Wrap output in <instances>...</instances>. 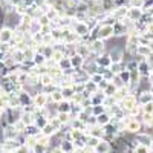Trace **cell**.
I'll use <instances>...</instances> for the list:
<instances>
[{
    "label": "cell",
    "mask_w": 153,
    "mask_h": 153,
    "mask_svg": "<svg viewBox=\"0 0 153 153\" xmlns=\"http://www.w3.org/2000/svg\"><path fill=\"white\" fill-rule=\"evenodd\" d=\"M139 101H141L143 104L150 103V101H152V94H150V92H147V91H144V92L141 94V97H139Z\"/></svg>",
    "instance_id": "cell-20"
},
{
    "label": "cell",
    "mask_w": 153,
    "mask_h": 153,
    "mask_svg": "<svg viewBox=\"0 0 153 153\" xmlns=\"http://www.w3.org/2000/svg\"><path fill=\"white\" fill-rule=\"evenodd\" d=\"M130 5L133 8H141L144 5V0H130Z\"/></svg>",
    "instance_id": "cell-24"
},
{
    "label": "cell",
    "mask_w": 153,
    "mask_h": 153,
    "mask_svg": "<svg viewBox=\"0 0 153 153\" xmlns=\"http://www.w3.org/2000/svg\"><path fill=\"white\" fill-rule=\"evenodd\" d=\"M103 112H106V107L103 104H94L92 106V115L94 117H98V115H101Z\"/></svg>",
    "instance_id": "cell-19"
},
{
    "label": "cell",
    "mask_w": 153,
    "mask_h": 153,
    "mask_svg": "<svg viewBox=\"0 0 153 153\" xmlns=\"http://www.w3.org/2000/svg\"><path fill=\"white\" fill-rule=\"evenodd\" d=\"M8 153H16V152H8Z\"/></svg>",
    "instance_id": "cell-32"
},
{
    "label": "cell",
    "mask_w": 153,
    "mask_h": 153,
    "mask_svg": "<svg viewBox=\"0 0 153 153\" xmlns=\"http://www.w3.org/2000/svg\"><path fill=\"white\" fill-rule=\"evenodd\" d=\"M123 106H124V109H132V106H133V100H132V98H127V100H124Z\"/></svg>",
    "instance_id": "cell-25"
},
{
    "label": "cell",
    "mask_w": 153,
    "mask_h": 153,
    "mask_svg": "<svg viewBox=\"0 0 153 153\" xmlns=\"http://www.w3.org/2000/svg\"><path fill=\"white\" fill-rule=\"evenodd\" d=\"M57 118L60 120V123H61L63 126L69 124V123H71V120H72L71 113H68V112H58V113H57Z\"/></svg>",
    "instance_id": "cell-12"
},
{
    "label": "cell",
    "mask_w": 153,
    "mask_h": 153,
    "mask_svg": "<svg viewBox=\"0 0 153 153\" xmlns=\"http://www.w3.org/2000/svg\"><path fill=\"white\" fill-rule=\"evenodd\" d=\"M98 143H100V138H97V136L89 135V136L86 138V146H87V147H91V149H94Z\"/></svg>",
    "instance_id": "cell-16"
},
{
    "label": "cell",
    "mask_w": 153,
    "mask_h": 153,
    "mask_svg": "<svg viewBox=\"0 0 153 153\" xmlns=\"http://www.w3.org/2000/svg\"><path fill=\"white\" fill-rule=\"evenodd\" d=\"M46 57L43 55V54H35L34 55V63H35V65L37 66H43V65H46Z\"/></svg>",
    "instance_id": "cell-17"
},
{
    "label": "cell",
    "mask_w": 153,
    "mask_h": 153,
    "mask_svg": "<svg viewBox=\"0 0 153 153\" xmlns=\"http://www.w3.org/2000/svg\"><path fill=\"white\" fill-rule=\"evenodd\" d=\"M135 153H149V150H147V146H139V147L135 150Z\"/></svg>",
    "instance_id": "cell-28"
},
{
    "label": "cell",
    "mask_w": 153,
    "mask_h": 153,
    "mask_svg": "<svg viewBox=\"0 0 153 153\" xmlns=\"http://www.w3.org/2000/svg\"><path fill=\"white\" fill-rule=\"evenodd\" d=\"M104 40H101V38H95V40L91 43V54H94L95 57L101 55L104 52Z\"/></svg>",
    "instance_id": "cell-2"
},
{
    "label": "cell",
    "mask_w": 153,
    "mask_h": 153,
    "mask_svg": "<svg viewBox=\"0 0 153 153\" xmlns=\"http://www.w3.org/2000/svg\"><path fill=\"white\" fill-rule=\"evenodd\" d=\"M109 71H110L113 75H118V74L121 72V63H112L110 68H109Z\"/></svg>",
    "instance_id": "cell-21"
},
{
    "label": "cell",
    "mask_w": 153,
    "mask_h": 153,
    "mask_svg": "<svg viewBox=\"0 0 153 153\" xmlns=\"http://www.w3.org/2000/svg\"><path fill=\"white\" fill-rule=\"evenodd\" d=\"M48 100H49V95H46V94L42 92V94H37L35 95V98L32 100V103H34V106L37 109H43L48 104Z\"/></svg>",
    "instance_id": "cell-3"
},
{
    "label": "cell",
    "mask_w": 153,
    "mask_h": 153,
    "mask_svg": "<svg viewBox=\"0 0 153 153\" xmlns=\"http://www.w3.org/2000/svg\"><path fill=\"white\" fill-rule=\"evenodd\" d=\"M60 91H61L63 98H65V100H71L74 97V94H75V89H74L72 84L71 86H65V87H60Z\"/></svg>",
    "instance_id": "cell-10"
},
{
    "label": "cell",
    "mask_w": 153,
    "mask_h": 153,
    "mask_svg": "<svg viewBox=\"0 0 153 153\" xmlns=\"http://www.w3.org/2000/svg\"><path fill=\"white\" fill-rule=\"evenodd\" d=\"M71 109H72V101L71 100H63V101L58 103L57 112H68V113H71Z\"/></svg>",
    "instance_id": "cell-8"
},
{
    "label": "cell",
    "mask_w": 153,
    "mask_h": 153,
    "mask_svg": "<svg viewBox=\"0 0 153 153\" xmlns=\"http://www.w3.org/2000/svg\"><path fill=\"white\" fill-rule=\"evenodd\" d=\"M68 153H74V152H68Z\"/></svg>",
    "instance_id": "cell-33"
},
{
    "label": "cell",
    "mask_w": 153,
    "mask_h": 153,
    "mask_svg": "<svg viewBox=\"0 0 153 153\" xmlns=\"http://www.w3.org/2000/svg\"><path fill=\"white\" fill-rule=\"evenodd\" d=\"M58 146L61 147V150L65 152V153H68V152H74V150H75L74 143H72V141H69V139H65V138L61 139V143H60Z\"/></svg>",
    "instance_id": "cell-9"
},
{
    "label": "cell",
    "mask_w": 153,
    "mask_h": 153,
    "mask_svg": "<svg viewBox=\"0 0 153 153\" xmlns=\"http://www.w3.org/2000/svg\"><path fill=\"white\" fill-rule=\"evenodd\" d=\"M127 129H129L130 132H133V130H138V129H139V124H136V123H130L129 126H127Z\"/></svg>",
    "instance_id": "cell-27"
},
{
    "label": "cell",
    "mask_w": 153,
    "mask_h": 153,
    "mask_svg": "<svg viewBox=\"0 0 153 153\" xmlns=\"http://www.w3.org/2000/svg\"><path fill=\"white\" fill-rule=\"evenodd\" d=\"M127 17H129V20H138L139 17H141V11H139V8H132L127 11Z\"/></svg>",
    "instance_id": "cell-13"
},
{
    "label": "cell",
    "mask_w": 153,
    "mask_h": 153,
    "mask_svg": "<svg viewBox=\"0 0 153 153\" xmlns=\"http://www.w3.org/2000/svg\"><path fill=\"white\" fill-rule=\"evenodd\" d=\"M49 153H65V152L61 150V147H60V146H55V147H52V150H51Z\"/></svg>",
    "instance_id": "cell-29"
},
{
    "label": "cell",
    "mask_w": 153,
    "mask_h": 153,
    "mask_svg": "<svg viewBox=\"0 0 153 153\" xmlns=\"http://www.w3.org/2000/svg\"><path fill=\"white\" fill-rule=\"evenodd\" d=\"M71 58V65H72V68L74 69H80V68H83V65H84V57H81L80 54H74L72 57H69Z\"/></svg>",
    "instance_id": "cell-6"
},
{
    "label": "cell",
    "mask_w": 153,
    "mask_h": 153,
    "mask_svg": "<svg viewBox=\"0 0 153 153\" xmlns=\"http://www.w3.org/2000/svg\"><path fill=\"white\" fill-rule=\"evenodd\" d=\"M110 150H112L110 143L104 141V139H100V143L94 147V153H110Z\"/></svg>",
    "instance_id": "cell-4"
},
{
    "label": "cell",
    "mask_w": 153,
    "mask_h": 153,
    "mask_svg": "<svg viewBox=\"0 0 153 153\" xmlns=\"http://www.w3.org/2000/svg\"><path fill=\"white\" fill-rule=\"evenodd\" d=\"M110 120H112L110 115H109L107 112H103L101 115H98V117H97V124L101 126V127H104V126H107V124L110 123Z\"/></svg>",
    "instance_id": "cell-7"
},
{
    "label": "cell",
    "mask_w": 153,
    "mask_h": 153,
    "mask_svg": "<svg viewBox=\"0 0 153 153\" xmlns=\"http://www.w3.org/2000/svg\"><path fill=\"white\" fill-rule=\"evenodd\" d=\"M136 52H138V54H141V55H147V54H150V51H149L146 46H138Z\"/></svg>",
    "instance_id": "cell-23"
},
{
    "label": "cell",
    "mask_w": 153,
    "mask_h": 153,
    "mask_svg": "<svg viewBox=\"0 0 153 153\" xmlns=\"http://www.w3.org/2000/svg\"><path fill=\"white\" fill-rule=\"evenodd\" d=\"M42 132H43L45 135H48V136H54V135L57 133V130L54 129V126L51 124V123H48V124L43 127V129H42Z\"/></svg>",
    "instance_id": "cell-15"
},
{
    "label": "cell",
    "mask_w": 153,
    "mask_h": 153,
    "mask_svg": "<svg viewBox=\"0 0 153 153\" xmlns=\"http://www.w3.org/2000/svg\"><path fill=\"white\" fill-rule=\"evenodd\" d=\"M149 80H150V83H152V84H153V72H152V74H150V75H149Z\"/></svg>",
    "instance_id": "cell-30"
},
{
    "label": "cell",
    "mask_w": 153,
    "mask_h": 153,
    "mask_svg": "<svg viewBox=\"0 0 153 153\" xmlns=\"http://www.w3.org/2000/svg\"><path fill=\"white\" fill-rule=\"evenodd\" d=\"M144 106H146L144 107V112L146 113H153V103H152V101H150V103H146Z\"/></svg>",
    "instance_id": "cell-26"
},
{
    "label": "cell",
    "mask_w": 153,
    "mask_h": 153,
    "mask_svg": "<svg viewBox=\"0 0 153 153\" xmlns=\"http://www.w3.org/2000/svg\"><path fill=\"white\" fill-rule=\"evenodd\" d=\"M109 83H110V81H107V80L103 78V80L98 83V91H103V92H104V91H106V87L109 86Z\"/></svg>",
    "instance_id": "cell-22"
},
{
    "label": "cell",
    "mask_w": 153,
    "mask_h": 153,
    "mask_svg": "<svg viewBox=\"0 0 153 153\" xmlns=\"http://www.w3.org/2000/svg\"><path fill=\"white\" fill-rule=\"evenodd\" d=\"M2 135H3L5 139H16L17 135H19V132H17V129L14 127V124H8V127L5 129V132Z\"/></svg>",
    "instance_id": "cell-5"
},
{
    "label": "cell",
    "mask_w": 153,
    "mask_h": 153,
    "mask_svg": "<svg viewBox=\"0 0 153 153\" xmlns=\"http://www.w3.org/2000/svg\"><path fill=\"white\" fill-rule=\"evenodd\" d=\"M11 37H12V34H11V31L8 29V28H5V29H2V31H0V42H9L11 40Z\"/></svg>",
    "instance_id": "cell-14"
},
{
    "label": "cell",
    "mask_w": 153,
    "mask_h": 153,
    "mask_svg": "<svg viewBox=\"0 0 153 153\" xmlns=\"http://www.w3.org/2000/svg\"><path fill=\"white\" fill-rule=\"evenodd\" d=\"M136 139L141 143V146H150V144H152V138H150L149 135H138Z\"/></svg>",
    "instance_id": "cell-18"
},
{
    "label": "cell",
    "mask_w": 153,
    "mask_h": 153,
    "mask_svg": "<svg viewBox=\"0 0 153 153\" xmlns=\"http://www.w3.org/2000/svg\"><path fill=\"white\" fill-rule=\"evenodd\" d=\"M150 94H152V95H153V86H152V91H150Z\"/></svg>",
    "instance_id": "cell-31"
},
{
    "label": "cell",
    "mask_w": 153,
    "mask_h": 153,
    "mask_svg": "<svg viewBox=\"0 0 153 153\" xmlns=\"http://www.w3.org/2000/svg\"><path fill=\"white\" fill-rule=\"evenodd\" d=\"M57 65H58V68H60L63 72H65V71H69V69H72V65H71V58H69V57H65L63 60H60V61L57 63Z\"/></svg>",
    "instance_id": "cell-11"
},
{
    "label": "cell",
    "mask_w": 153,
    "mask_h": 153,
    "mask_svg": "<svg viewBox=\"0 0 153 153\" xmlns=\"http://www.w3.org/2000/svg\"><path fill=\"white\" fill-rule=\"evenodd\" d=\"M92 32H97L98 38H101V40H106L113 35V26L112 25H98V29H94Z\"/></svg>",
    "instance_id": "cell-1"
}]
</instances>
